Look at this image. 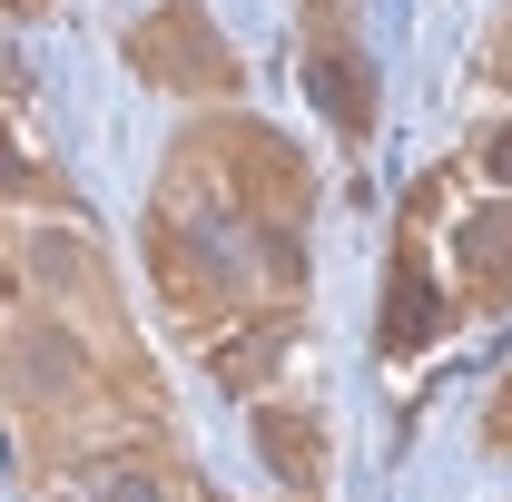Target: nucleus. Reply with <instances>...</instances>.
Segmentation results:
<instances>
[{"label":"nucleus","mask_w":512,"mask_h":502,"mask_svg":"<svg viewBox=\"0 0 512 502\" xmlns=\"http://www.w3.org/2000/svg\"><path fill=\"white\" fill-rule=\"evenodd\" d=\"M473 168H483L493 188H512V128H483V138H473Z\"/></svg>","instance_id":"423d86ee"},{"label":"nucleus","mask_w":512,"mask_h":502,"mask_svg":"<svg viewBox=\"0 0 512 502\" xmlns=\"http://www.w3.org/2000/svg\"><path fill=\"white\" fill-rule=\"evenodd\" d=\"M306 79H316V109L345 138L375 128V79H365V40H355V0H306Z\"/></svg>","instance_id":"f03ea898"},{"label":"nucleus","mask_w":512,"mask_h":502,"mask_svg":"<svg viewBox=\"0 0 512 502\" xmlns=\"http://www.w3.org/2000/svg\"><path fill=\"white\" fill-rule=\"evenodd\" d=\"M493 79H512V20L493 30Z\"/></svg>","instance_id":"6e6552de"},{"label":"nucleus","mask_w":512,"mask_h":502,"mask_svg":"<svg viewBox=\"0 0 512 502\" xmlns=\"http://www.w3.org/2000/svg\"><path fill=\"white\" fill-rule=\"evenodd\" d=\"M483 434H493V453H512V384L493 394V414H483Z\"/></svg>","instance_id":"0eeeda50"},{"label":"nucleus","mask_w":512,"mask_h":502,"mask_svg":"<svg viewBox=\"0 0 512 502\" xmlns=\"http://www.w3.org/2000/svg\"><path fill=\"white\" fill-rule=\"evenodd\" d=\"M197 502H207V493H197Z\"/></svg>","instance_id":"9b49d317"},{"label":"nucleus","mask_w":512,"mask_h":502,"mask_svg":"<svg viewBox=\"0 0 512 502\" xmlns=\"http://www.w3.org/2000/svg\"><path fill=\"white\" fill-rule=\"evenodd\" d=\"M128 60L138 79H158V89H178V99H237V50H227V30L197 10V0H158L138 30H128Z\"/></svg>","instance_id":"f257e3e1"},{"label":"nucleus","mask_w":512,"mask_h":502,"mask_svg":"<svg viewBox=\"0 0 512 502\" xmlns=\"http://www.w3.org/2000/svg\"><path fill=\"white\" fill-rule=\"evenodd\" d=\"M256 453L296 483V502L325 493V424L306 414V404H266V414H256Z\"/></svg>","instance_id":"39448f33"},{"label":"nucleus","mask_w":512,"mask_h":502,"mask_svg":"<svg viewBox=\"0 0 512 502\" xmlns=\"http://www.w3.org/2000/svg\"><path fill=\"white\" fill-rule=\"evenodd\" d=\"M10 256H20V227L0 217V286H10Z\"/></svg>","instance_id":"1a4fd4ad"},{"label":"nucleus","mask_w":512,"mask_h":502,"mask_svg":"<svg viewBox=\"0 0 512 502\" xmlns=\"http://www.w3.org/2000/svg\"><path fill=\"white\" fill-rule=\"evenodd\" d=\"M10 10H40V0H10Z\"/></svg>","instance_id":"9d476101"},{"label":"nucleus","mask_w":512,"mask_h":502,"mask_svg":"<svg viewBox=\"0 0 512 502\" xmlns=\"http://www.w3.org/2000/svg\"><path fill=\"white\" fill-rule=\"evenodd\" d=\"M463 306H483V315L512 306V207L503 197H483L463 217Z\"/></svg>","instance_id":"20e7f679"},{"label":"nucleus","mask_w":512,"mask_h":502,"mask_svg":"<svg viewBox=\"0 0 512 502\" xmlns=\"http://www.w3.org/2000/svg\"><path fill=\"white\" fill-rule=\"evenodd\" d=\"M444 325H453V306H444V286L424 276V227L404 217V247H394V276H384L375 345H384V355H424V345H444Z\"/></svg>","instance_id":"7ed1b4c3"}]
</instances>
